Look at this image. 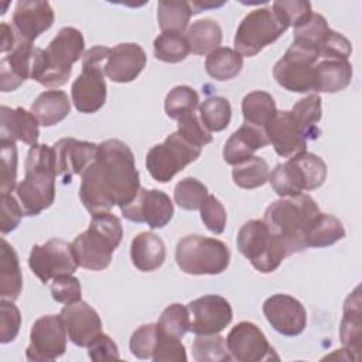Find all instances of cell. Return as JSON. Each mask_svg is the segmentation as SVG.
Listing matches in <instances>:
<instances>
[{"instance_id":"6da1fadb","label":"cell","mask_w":362,"mask_h":362,"mask_svg":"<svg viewBox=\"0 0 362 362\" xmlns=\"http://www.w3.org/2000/svg\"><path fill=\"white\" fill-rule=\"evenodd\" d=\"M140 189L139 171L130 147L116 139L99 144L96 158L81 174L79 198L93 215L122 208Z\"/></svg>"},{"instance_id":"7a4b0ae2","label":"cell","mask_w":362,"mask_h":362,"mask_svg":"<svg viewBox=\"0 0 362 362\" xmlns=\"http://www.w3.org/2000/svg\"><path fill=\"white\" fill-rule=\"evenodd\" d=\"M85 40L75 27H64L45 49L34 52L31 78L47 88L65 85L72 74V65L83 57Z\"/></svg>"},{"instance_id":"3957f363","label":"cell","mask_w":362,"mask_h":362,"mask_svg":"<svg viewBox=\"0 0 362 362\" xmlns=\"http://www.w3.org/2000/svg\"><path fill=\"white\" fill-rule=\"evenodd\" d=\"M318 214L317 202L308 194H300L272 202L264 211L263 221L293 255L307 249L305 233Z\"/></svg>"},{"instance_id":"277c9868","label":"cell","mask_w":362,"mask_h":362,"mask_svg":"<svg viewBox=\"0 0 362 362\" xmlns=\"http://www.w3.org/2000/svg\"><path fill=\"white\" fill-rule=\"evenodd\" d=\"M55 156L47 144L31 146L25 158V175L16 188L25 216H35L55 199Z\"/></svg>"},{"instance_id":"5b68a950","label":"cell","mask_w":362,"mask_h":362,"mask_svg":"<svg viewBox=\"0 0 362 362\" xmlns=\"http://www.w3.org/2000/svg\"><path fill=\"white\" fill-rule=\"evenodd\" d=\"M122 238L123 226L117 216L110 212L93 214L88 229L71 243L78 266L96 272L106 269Z\"/></svg>"},{"instance_id":"8992f818","label":"cell","mask_w":362,"mask_h":362,"mask_svg":"<svg viewBox=\"0 0 362 362\" xmlns=\"http://www.w3.org/2000/svg\"><path fill=\"white\" fill-rule=\"evenodd\" d=\"M327 178V164L313 153H300L286 163L277 164L269 175L274 192L281 197H296L304 191L320 188Z\"/></svg>"},{"instance_id":"52a82bcc","label":"cell","mask_w":362,"mask_h":362,"mask_svg":"<svg viewBox=\"0 0 362 362\" xmlns=\"http://www.w3.org/2000/svg\"><path fill=\"white\" fill-rule=\"evenodd\" d=\"M175 262L181 272L187 274H219L229 266L230 252L219 239L187 235L177 243Z\"/></svg>"},{"instance_id":"ba28073f","label":"cell","mask_w":362,"mask_h":362,"mask_svg":"<svg viewBox=\"0 0 362 362\" xmlns=\"http://www.w3.org/2000/svg\"><path fill=\"white\" fill-rule=\"evenodd\" d=\"M236 246L260 273L274 272L283 259L290 256L284 243L269 230L263 219L245 222L238 232Z\"/></svg>"},{"instance_id":"9c48e42d","label":"cell","mask_w":362,"mask_h":362,"mask_svg":"<svg viewBox=\"0 0 362 362\" xmlns=\"http://www.w3.org/2000/svg\"><path fill=\"white\" fill-rule=\"evenodd\" d=\"M110 48L95 45L82 57V72L71 86V98L79 113H95L106 102L103 65Z\"/></svg>"},{"instance_id":"30bf717a","label":"cell","mask_w":362,"mask_h":362,"mask_svg":"<svg viewBox=\"0 0 362 362\" xmlns=\"http://www.w3.org/2000/svg\"><path fill=\"white\" fill-rule=\"evenodd\" d=\"M287 28L288 24L272 7L256 8L240 21L233 40L235 51L242 57H255Z\"/></svg>"},{"instance_id":"8fae6325","label":"cell","mask_w":362,"mask_h":362,"mask_svg":"<svg viewBox=\"0 0 362 362\" xmlns=\"http://www.w3.org/2000/svg\"><path fill=\"white\" fill-rule=\"evenodd\" d=\"M201 156V147L191 144L178 132L165 137L161 144L153 146L146 156V167L158 182L171 181L177 173Z\"/></svg>"},{"instance_id":"7c38bea8","label":"cell","mask_w":362,"mask_h":362,"mask_svg":"<svg viewBox=\"0 0 362 362\" xmlns=\"http://www.w3.org/2000/svg\"><path fill=\"white\" fill-rule=\"evenodd\" d=\"M318 61V52L304 44L293 41L283 58L273 66L276 82L297 93H305L314 88V69Z\"/></svg>"},{"instance_id":"4fadbf2b","label":"cell","mask_w":362,"mask_h":362,"mask_svg":"<svg viewBox=\"0 0 362 362\" xmlns=\"http://www.w3.org/2000/svg\"><path fill=\"white\" fill-rule=\"evenodd\" d=\"M28 266L31 272L45 284L61 274H72L76 267V259L72 245L52 238L42 245H34L30 252Z\"/></svg>"},{"instance_id":"5bb4252c","label":"cell","mask_w":362,"mask_h":362,"mask_svg":"<svg viewBox=\"0 0 362 362\" xmlns=\"http://www.w3.org/2000/svg\"><path fill=\"white\" fill-rule=\"evenodd\" d=\"M66 329L61 315L40 317L31 327L30 345L25 349L28 361H55L66 351Z\"/></svg>"},{"instance_id":"9a60e30c","label":"cell","mask_w":362,"mask_h":362,"mask_svg":"<svg viewBox=\"0 0 362 362\" xmlns=\"http://www.w3.org/2000/svg\"><path fill=\"white\" fill-rule=\"evenodd\" d=\"M122 215L137 223H147L151 229L164 228L174 215L171 198L160 189H139L132 202L120 208Z\"/></svg>"},{"instance_id":"2e32d148","label":"cell","mask_w":362,"mask_h":362,"mask_svg":"<svg viewBox=\"0 0 362 362\" xmlns=\"http://www.w3.org/2000/svg\"><path fill=\"white\" fill-rule=\"evenodd\" d=\"M189 311V331L195 335L219 334L233 318L229 301L218 294H206L187 305Z\"/></svg>"},{"instance_id":"e0dca14e","label":"cell","mask_w":362,"mask_h":362,"mask_svg":"<svg viewBox=\"0 0 362 362\" xmlns=\"http://www.w3.org/2000/svg\"><path fill=\"white\" fill-rule=\"evenodd\" d=\"M226 345L230 356L239 362L269 361L274 354L262 329L249 321H242L229 331Z\"/></svg>"},{"instance_id":"ac0fdd59","label":"cell","mask_w":362,"mask_h":362,"mask_svg":"<svg viewBox=\"0 0 362 362\" xmlns=\"http://www.w3.org/2000/svg\"><path fill=\"white\" fill-rule=\"evenodd\" d=\"M263 314L272 328L281 335H300L307 325L304 305L288 294H273L263 303Z\"/></svg>"},{"instance_id":"d6986e66","label":"cell","mask_w":362,"mask_h":362,"mask_svg":"<svg viewBox=\"0 0 362 362\" xmlns=\"http://www.w3.org/2000/svg\"><path fill=\"white\" fill-rule=\"evenodd\" d=\"M98 148L99 144L72 137L58 140L52 146L57 175L61 177L64 184H69L75 175L82 174L85 168L96 158Z\"/></svg>"},{"instance_id":"ffe728a7","label":"cell","mask_w":362,"mask_h":362,"mask_svg":"<svg viewBox=\"0 0 362 362\" xmlns=\"http://www.w3.org/2000/svg\"><path fill=\"white\" fill-rule=\"evenodd\" d=\"M68 338L81 348H88L102 334V320L95 308L79 300L65 304L59 313Z\"/></svg>"},{"instance_id":"44dd1931","label":"cell","mask_w":362,"mask_h":362,"mask_svg":"<svg viewBox=\"0 0 362 362\" xmlns=\"http://www.w3.org/2000/svg\"><path fill=\"white\" fill-rule=\"evenodd\" d=\"M54 10L48 1L18 0L13 13V28L17 40L34 42L54 24Z\"/></svg>"},{"instance_id":"7402d4cb","label":"cell","mask_w":362,"mask_h":362,"mask_svg":"<svg viewBox=\"0 0 362 362\" xmlns=\"http://www.w3.org/2000/svg\"><path fill=\"white\" fill-rule=\"evenodd\" d=\"M269 144L284 158H290L307 148V139L298 127L294 115L288 110H277L272 122L264 129Z\"/></svg>"},{"instance_id":"603a6c76","label":"cell","mask_w":362,"mask_h":362,"mask_svg":"<svg viewBox=\"0 0 362 362\" xmlns=\"http://www.w3.org/2000/svg\"><path fill=\"white\" fill-rule=\"evenodd\" d=\"M147 57L141 45L136 42H122L110 48L105 61V75L117 83L134 81L144 69Z\"/></svg>"},{"instance_id":"cb8c5ba5","label":"cell","mask_w":362,"mask_h":362,"mask_svg":"<svg viewBox=\"0 0 362 362\" xmlns=\"http://www.w3.org/2000/svg\"><path fill=\"white\" fill-rule=\"evenodd\" d=\"M35 47L31 42L17 40L16 47L0 61L1 92L16 90L27 78H31Z\"/></svg>"},{"instance_id":"d4e9b609","label":"cell","mask_w":362,"mask_h":362,"mask_svg":"<svg viewBox=\"0 0 362 362\" xmlns=\"http://www.w3.org/2000/svg\"><path fill=\"white\" fill-rule=\"evenodd\" d=\"M40 123L35 116L24 107L1 106L0 110V141H23L28 146L38 144Z\"/></svg>"},{"instance_id":"484cf974","label":"cell","mask_w":362,"mask_h":362,"mask_svg":"<svg viewBox=\"0 0 362 362\" xmlns=\"http://www.w3.org/2000/svg\"><path fill=\"white\" fill-rule=\"evenodd\" d=\"M269 146V139L263 129L242 124L235 130L223 146V160L230 165H236L247 158H250L256 150Z\"/></svg>"},{"instance_id":"4316f807","label":"cell","mask_w":362,"mask_h":362,"mask_svg":"<svg viewBox=\"0 0 362 362\" xmlns=\"http://www.w3.org/2000/svg\"><path fill=\"white\" fill-rule=\"evenodd\" d=\"M130 257L140 272L157 270L165 260V245L154 232H140L132 239Z\"/></svg>"},{"instance_id":"83f0119b","label":"cell","mask_w":362,"mask_h":362,"mask_svg":"<svg viewBox=\"0 0 362 362\" xmlns=\"http://www.w3.org/2000/svg\"><path fill=\"white\" fill-rule=\"evenodd\" d=\"M339 338L351 359L358 361L361 352V294L359 286L344 303V317L339 325Z\"/></svg>"},{"instance_id":"f1b7e54d","label":"cell","mask_w":362,"mask_h":362,"mask_svg":"<svg viewBox=\"0 0 362 362\" xmlns=\"http://www.w3.org/2000/svg\"><path fill=\"white\" fill-rule=\"evenodd\" d=\"M352 65L348 59H322L315 64L313 90L335 93L344 90L352 79Z\"/></svg>"},{"instance_id":"f546056e","label":"cell","mask_w":362,"mask_h":362,"mask_svg":"<svg viewBox=\"0 0 362 362\" xmlns=\"http://www.w3.org/2000/svg\"><path fill=\"white\" fill-rule=\"evenodd\" d=\"M30 112L41 126L49 127L62 122L69 115L71 100L64 90H44L34 99Z\"/></svg>"},{"instance_id":"4dcf8cb0","label":"cell","mask_w":362,"mask_h":362,"mask_svg":"<svg viewBox=\"0 0 362 362\" xmlns=\"http://www.w3.org/2000/svg\"><path fill=\"white\" fill-rule=\"evenodd\" d=\"M23 290V274L14 247L3 238L0 249V297L14 301Z\"/></svg>"},{"instance_id":"1f68e13d","label":"cell","mask_w":362,"mask_h":362,"mask_svg":"<svg viewBox=\"0 0 362 362\" xmlns=\"http://www.w3.org/2000/svg\"><path fill=\"white\" fill-rule=\"evenodd\" d=\"M277 109L273 96L264 90H253L242 100V113L245 124L266 129L274 117Z\"/></svg>"},{"instance_id":"d6a6232c","label":"cell","mask_w":362,"mask_h":362,"mask_svg":"<svg viewBox=\"0 0 362 362\" xmlns=\"http://www.w3.org/2000/svg\"><path fill=\"white\" fill-rule=\"evenodd\" d=\"M185 37L191 52L197 55H205L219 48L222 42V28L216 21L211 18H202L194 21L189 25Z\"/></svg>"},{"instance_id":"836d02e7","label":"cell","mask_w":362,"mask_h":362,"mask_svg":"<svg viewBox=\"0 0 362 362\" xmlns=\"http://www.w3.org/2000/svg\"><path fill=\"white\" fill-rule=\"evenodd\" d=\"M345 238L342 222L331 214L320 212L305 233L307 247H327Z\"/></svg>"},{"instance_id":"e575fe53","label":"cell","mask_w":362,"mask_h":362,"mask_svg":"<svg viewBox=\"0 0 362 362\" xmlns=\"http://www.w3.org/2000/svg\"><path fill=\"white\" fill-rule=\"evenodd\" d=\"M243 68V57L232 48L219 47L205 59L206 74L216 81H229L239 75Z\"/></svg>"},{"instance_id":"d590c367","label":"cell","mask_w":362,"mask_h":362,"mask_svg":"<svg viewBox=\"0 0 362 362\" xmlns=\"http://www.w3.org/2000/svg\"><path fill=\"white\" fill-rule=\"evenodd\" d=\"M291 113L294 115L298 123V127L307 140L308 139L314 140L320 137V129L317 123L321 120L322 110H321V98L318 93H313L300 99L293 106Z\"/></svg>"},{"instance_id":"8d00e7d4","label":"cell","mask_w":362,"mask_h":362,"mask_svg":"<svg viewBox=\"0 0 362 362\" xmlns=\"http://www.w3.org/2000/svg\"><path fill=\"white\" fill-rule=\"evenodd\" d=\"M192 16L191 4L188 1L163 0L157 4V20L163 31H175L184 34Z\"/></svg>"},{"instance_id":"74e56055","label":"cell","mask_w":362,"mask_h":362,"mask_svg":"<svg viewBox=\"0 0 362 362\" xmlns=\"http://www.w3.org/2000/svg\"><path fill=\"white\" fill-rule=\"evenodd\" d=\"M270 168L264 158L252 156L250 158L233 165V182L245 189H253L264 185L269 181Z\"/></svg>"},{"instance_id":"f35d334b","label":"cell","mask_w":362,"mask_h":362,"mask_svg":"<svg viewBox=\"0 0 362 362\" xmlns=\"http://www.w3.org/2000/svg\"><path fill=\"white\" fill-rule=\"evenodd\" d=\"M154 57L163 62L177 64L191 52L187 37L175 31H163L153 42Z\"/></svg>"},{"instance_id":"ab89813d","label":"cell","mask_w":362,"mask_h":362,"mask_svg":"<svg viewBox=\"0 0 362 362\" xmlns=\"http://www.w3.org/2000/svg\"><path fill=\"white\" fill-rule=\"evenodd\" d=\"M198 115L204 126L212 132H222L228 127L232 117V107L226 98L211 96L198 106Z\"/></svg>"},{"instance_id":"60d3db41","label":"cell","mask_w":362,"mask_h":362,"mask_svg":"<svg viewBox=\"0 0 362 362\" xmlns=\"http://www.w3.org/2000/svg\"><path fill=\"white\" fill-rule=\"evenodd\" d=\"M192 355L198 362H228L232 359L226 339L218 334L197 335L192 342Z\"/></svg>"},{"instance_id":"b9f144b4","label":"cell","mask_w":362,"mask_h":362,"mask_svg":"<svg viewBox=\"0 0 362 362\" xmlns=\"http://www.w3.org/2000/svg\"><path fill=\"white\" fill-rule=\"evenodd\" d=\"M189 311L180 303L170 304L165 307L157 321L158 332L181 339L189 331Z\"/></svg>"},{"instance_id":"7bdbcfd3","label":"cell","mask_w":362,"mask_h":362,"mask_svg":"<svg viewBox=\"0 0 362 362\" xmlns=\"http://www.w3.org/2000/svg\"><path fill=\"white\" fill-rule=\"evenodd\" d=\"M329 25L324 16L311 13L304 21L297 24L293 31V41L308 45L318 52V47L329 33Z\"/></svg>"},{"instance_id":"ee69618b","label":"cell","mask_w":362,"mask_h":362,"mask_svg":"<svg viewBox=\"0 0 362 362\" xmlns=\"http://www.w3.org/2000/svg\"><path fill=\"white\" fill-rule=\"evenodd\" d=\"M199 98L195 89L188 85L173 88L164 100V110L170 119L178 120L181 116L198 109Z\"/></svg>"},{"instance_id":"f6af8a7d","label":"cell","mask_w":362,"mask_h":362,"mask_svg":"<svg viewBox=\"0 0 362 362\" xmlns=\"http://www.w3.org/2000/svg\"><path fill=\"white\" fill-rule=\"evenodd\" d=\"M208 188L199 180L187 177L177 182L174 188L175 204L185 211H197L208 198Z\"/></svg>"},{"instance_id":"bcb514c9","label":"cell","mask_w":362,"mask_h":362,"mask_svg":"<svg viewBox=\"0 0 362 362\" xmlns=\"http://www.w3.org/2000/svg\"><path fill=\"white\" fill-rule=\"evenodd\" d=\"M177 132L191 144L201 148L212 141V134L204 126L197 110L189 112L177 120Z\"/></svg>"},{"instance_id":"7dc6e473","label":"cell","mask_w":362,"mask_h":362,"mask_svg":"<svg viewBox=\"0 0 362 362\" xmlns=\"http://www.w3.org/2000/svg\"><path fill=\"white\" fill-rule=\"evenodd\" d=\"M1 157V182L0 192L10 194L17 188V148L14 141H0Z\"/></svg>"},{"instance_id":"c3c4849f","label":"cell","mask_w":362,"mask_h":362,"mask_svg":"<svg viewBox=\"0 0 362 362\" xmlns=\"http://www.w3.org/2000/svg\"><path fill=\"white\" fill-rule=\"evenodd\" d=\"M151 359L154 362H185L187 361V352L185 346L178 338L167 337L157 329V339L156 346L151 355Z\"/></svg>"},{"instance_id":"681fc988","label":"cell","mask_w":362,"mask_h":362,"mask_svg":"<svg viewBox=\"0 0 362 362\" xmlns=\"http://www.w3.org/2000/svg\"><path fill=\"white\" fill-rule=\"evenodd\" d=\"M157 339V325L143 324L130 337L129 348L139 359H151Z\"/></svg>"},{"instance_id":"f907efd6","label":"cell","mask_w":362,"mask_h":362,"mask_svg":"<svg viewBox=\"0 0 362 362\" xmlns=\"http://www.w3.org/2000/svg\"><path fill=\"white\" fill-rule=\"evenodd\" d=\"M21 325V314L10 300L0 301V342L8 344L16 339Z\"/></svg>"},{"instance_id":"816d5d0a","label":"cell","mask_w":362,"mask_h":362,"mask_svg":"<svg viewBox=\"0 0 362 362\" xmlns=\"http://www.w3.org/2000/svg\"><path fill=\"white\" fill-rule=\"evenodd\" d=\"M199 211L201 219L208 230H211L215 235H221L225 230L226 209L215 195H208Z\"/></svg>"},{"instance_id":"f5cc1de1","label":"cell","mask_w":362,"mask_h":362,"mask_svg":"<svg viewBox=\"0 0 362 362\" xmlns=\"http://www.w3.org/2000/svg\"><path fill=\"white\" fill-rule=\"evenodd\" d=\"M49 290H51L52 298L62 304L76 303L81 300V296H82L81 283L72 274H61L52 279Z\"/></svg>"},{"instance_id":"db71d44e","label":"cell","mask_w":362,"mask_h":362,"mask_svg":"<svg viewBox=\"0 0 362 362\" xmlns=\"http://www.w3.org/2000/svg\"><path fill=\"white\" fill-rule=\"evenodd\" d=\"M351 52V41L334 30H329L318 47V58L322 59H348Z\"/></svg>"},{"instance_id":"11a10c76","label":"cell","mask_w":362,"mask_h":362,"mask_svg":"<svg viewBox=\"0 0 362 362\" xmlns=\"http://www.w3.org/2000/svg\"><path fill=\"white\" fill-rule=\"evenodd\" d=\"M272 8L288 24V27H296L313 13L311 3L304 0H279L272 4Z\"/></svg>"},{"instance_id":"9f6ffc18","label":"cell","mask_w":362,"mask_h":362,"mask_svg":"<svg viewBox=\"0 0 362 362\" xmlns=\"http://www.w3.org/2000/svg\"><path fill=\"white\" fill-rule=\"evenodd\" d=\"M23 215V208L17 199L10 194H1V233L6 235L14 230L18 226Z\"/></svg>"},{"instance_id":"6f0895ef","label":"cell","mask_w":362,"mask_h":362,"mask_svg":"<svg viewBox=\"0 0 362 362\" xmlns=\"http://www.w3.org/2000/svg\"><path fill=\"white\" fill-rule=\"evenodd\" d=\"M88 356L96 362L120 358L117 345L113 342V339L109 335L103 332L88 346Z\"/></svg>"},{"instance_id":"680465c9","label":"cell","mask_w":362,"mask_h":362,"mask_svg":"<svg viewBox=\"0 0 362 362\" xmlns=\"http://www.w3.org/2000/svg\"><path fill=\"white\" fill-rule=\"evenodd\" d=\"M0 30H1V47H0V51L3 54L13 51V48L17 44V35L14 33V28L10 24H7L6 21H3L0 24Z\"/></svg>"},{"instance_id":"91938a15","label":"cell","mask_w":362,"mask_h":362,"mask_svg":"<svg viewBox=\"0 0 362 362\" xmlns=\"http://www.w3.org/2000/svg\"><path fill=\"white\" fill-rule=\"evenodd\" d=\"M189 4H191L192 14H197V13H201L204 8L221 7V6H223L225 3H223V1H219V3H201V1H192V3H189Z\"/></svg>"}]
</instances>
